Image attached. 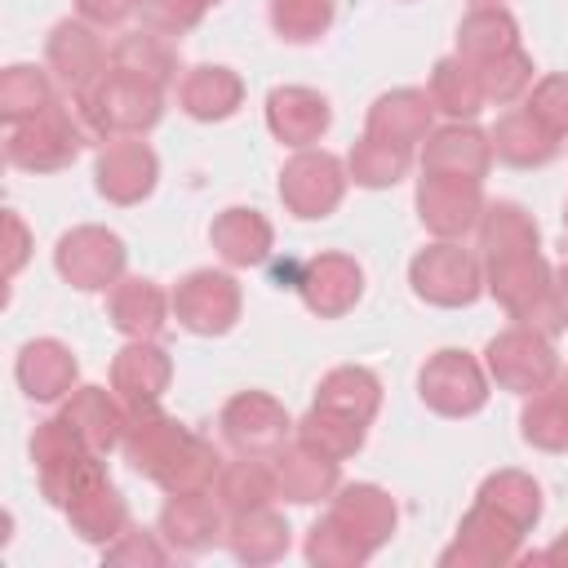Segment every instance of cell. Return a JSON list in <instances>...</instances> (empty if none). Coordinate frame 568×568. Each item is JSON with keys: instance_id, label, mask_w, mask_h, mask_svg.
I'll return each mask as SVG.
<instances>
[{"instance_id": "e0dca14e", "label": "cell", "mask_w": 568, "mask_h": 568, "mask_svg": "<svg viewBox=\"0 0 568 568\" xmlns=\"http://www.w3.org/2000/svg\"><path fill=\"white\" fill-rule=\"evenodd\" d=\"M297 293L306 302V311H315L320 320H337L346 315L359 293H364V271L355 257L346 253H320L306 262V271L297 275Z\"/></svg>"}, {"instance_id": "9c48e42d", "label": "cell", "mask_w": 568, "mask_h": 568, "mask_svg": "<svg viewBox=\"0 0 568 568\" xmlns=\"http://www.w3.org/2000/svg\"><path fill=\"white\" fill-rule=\"evenodd\" d=\"M346 195V169L328 151H297L280 169V200L293 217H328Z\"/></svg>"}, {"instance_id": "d6986e66", "label": "cell", "mask_w": 568, "mask_h": 568, "mask_svg": "<svg viewBox=\"0 0 568 568\" xmlns=\"http://www.w3.org/2000/svg\"><path fill=\"white\" fill-rule=\"evenodd\" d=\"M75 373H80V364H75L71 346L58 342V337H36V342H27V346L18 351V359H13V377H18L22 395L36 399V404L67 399L71 386H75Z\"/></svg>"}, {"instance_id": "9a60e30c", "label": "cell", "mask_w": 568, "mask_h": 568, "mask_svg": "<svg viewBox=\"0 0 568 568\" xmlns=\"http://www.w3.org/2000/svg\"><path fill=\"white\" fill-rule=\"evenodd\" d=\"M488 164H493V142L488 133L470 129V124H448V129H435L426 133V146H422V173L430 178H457V182H479L488 178Z\"/></svg>"}, {"instance_id": "8fae6325", "label": "cell", "mask_w": 568, "mask_h": 568, "mask_svg": "<svg viewBox=\"0 0 568 568\" xmlns=\"http://www.w3.org/2000/svg\"><path fill=\"white\" fill-rule=\"evenodd\" d=\"M160 178V160L142 138H106L93 164V182L98 195H106L111 204H142L155 191Z\"/></svg>"}, {"instance_id": "ee69618b", "label": "cell", "mask_w": 568, "mask_h": 568, "mask_svg": "<svg viewBox=\"0 0 568 568\" xmlns=\"http://www.w3.org/2000/svg\"><path fill=\"white\" fill-rule=\"evenodd\" d=\"M102 453H75V457H67V462H53V466H44L40 470V493L58 506V510H67L84 488H93L98 479H106V466L98 462Z\"/></svg>"}, {"instance_id": "f546056e", "label": "cell", "mask_w": 568, "mask_h": 568, "mask_svg": "<svg viewBox=\"0 0 568 568\" xmlns=\"http://www.w3.org/2000/svg\"><path fill=\"white\" fill-rule=\"evenodd\" d=\"M226 546L240 564H275L288 550V524L271 506L240 510L226 524Z\"/></svg>"}, {"instance_id": "484cf974", "label": "cell", "mask_w": 568, "mask_h": 568, "mask_svg": "<svg viewBox=\"0 0 568 568\" xmlns=\"http://www.w3.org/2000/svg\"><path fill=\"white\" fill-rule=\"evenodd\" d=\"M209 240L226 266H262L271 257L275 231L257 209H222L209 226Z\"/></svg>"}, {"instance_id": "1f68e13d", "label": "cell", "mask_w": 568, "mask_h": 568, "mask_svg": "<svg viewBox=\"0 0 568 568\" xmlns=\"http://www.w3.org/2000/svg\"><path fill=\"white\" fill-rule=\"evenodd\" d=\"M67 519L75 528V537L93 541V546H111L124 528H129V506L124 497L115 493L111 479H98L93 488H84L71 506H67Z\"/></svg>"}, {"instance_id": "cb8c5ba5", "label": "cell", "mask_w": 568, "mask_h": 568, "mask_svg": "<svg viewBox=\"0 0 568 568\" xmlns=\"http://www.w3.org/2000/svg\"><path fill=\"white\" fill-rule=\"evenodd\" d=\"M430 111H435L430 106V93H422V89H390V93H382L368 106L364 133L377 138V142H390V146L413 151L430 133Z\"/></svg>"}, {"instance_id": "74e56055", "label": "cell", "mask_w": 568, "mask_h": 568, "mask_svg": "<svg viewBox=\"0 0 568 568\" xmlns=\"http://www.w3.org/2000/svg\"><path fill=\"white\" fill-rule=\"evenodd\" d=\"M479 248L488 262L497 257H515V253H537V222L510 204V200H497V204H484V217H479Z\"/></svg>"}, {"instance_id": "bcb514c9", "label": "cell", "mask_w": 568, "mask_h": 568, "mask_svg": "<svg viewBox=\"0 0 568 568\" xmlns=\"http://www.w3.org/2000/svg\"><path fill=\"white\" fill-rule=\"evenodd\" d=\"M333 0H271V27L288 44H311L328 31Z\"/></svg>"}, {"instance_id": "6da1fadb", "label": "cell", "mask_w": 568, "mask_h": 568, "mask_svg": "<svg viewBox=\"0 0 568 568\" xmlns=\"http://www.w3.org/2000/svg\"><path fill=\"white\" fill-rule=\"evenodd\" d=\"M488 293L506 306L515 324H528L546 337L568 328V297L555 284V271L541 253H515L488 262Z\"/></svg>"}, {"instance_id": "7402d4cb", "label": "cell", "mask_w": 568, "mask_h": 568, "mask_svg": "<svg viewBox=\"0 0 568 568\" xmlns=\"http://www.w3.org/2000/svg\"><path fill=\"white\" fill-rule=\"evenodd\" d=\"M62 417L84 435V444L93 453H111V448L124 444V430H129V417L133 413L124 408V399L115 390H106V386H80V390L67 395Z\"/></svg>"}, {"instance_id": "ac0fdd59", "label": "cell", "mask_w": 568, "mask_h": 568, "mask_svg": "<svg viewBox=\"0 0 568 568\" xmlns=\"http://www.w3.org/2000/svg\"><path fill=\"white\" fill-rule=\"evenodd\" d=\"M333 124V111L324 102V93L306 89V84H284V89H271L266 98V129L284 142V146H315Z\"/></svg>"}, {"instance_id": "db71d44e", "label": "cell", "mask_w": 568, "mask_h": 568, "mask_svg": "<svg viewBox=\"0 0 568 568\" xmlns=\"http://www.w3.org/2000/svg\"><path fill=\"white\" fill-rule=\"evenodd\" d=\"M541 559H546V564H564V568H568V532H564V537H555V541L546 546V555H541Z\"/></svg>"}, {"instance_id": "d4e9b609", "label": "cell", "mask_w": 568, "mask_h": 568, "mask_svg": "<svg viewBox=\"0 0 568 568\" xmlns=\"http://www.w3.org/2000/svg\"><path fill=\"white\" fill-rule=\"evenodd\" d=\"M271 462H275V488H280V497H288L297 506L324 501V497H333L342 488L337 462L324 457V453H315V448H306V444H293V448L284 444Z\"/></svg>"}, {"instance_id": "11a10c76", "label": "cell", "mask_w": 568, "mask_h": 568, "mask_svg": "<svg viewBox=\"0 0 568 568\" xmlns=\"http://www.w3.org/2000/svg\"><path fill=\"white\" fill-rule=\"evenodd\" d=\"M555 284H559V293H564V297H568V262H564V266H559V271H555Z\"/></svg>"}, {"instance_id": "c3c4849f", "label": "cell", "mask_w": 568, "mask_h": 568, "mask_svg": "<svg viewBox=\"0 0 568 568\" xmlns=\"http://www.w3.org/2000/svg\"><path fill=\"white\" fill-rule=\"evenodd\" d=\"M204 0H138V18L155 36H182L204 18Z\"/></svg>"}, {"instance_id": "6f0895ef", "label": "cell", "mask_w": 568, "mask_h": 568, "mask_svg": "<svg viewBox=\"0 0 568 568\" xmlns=\"http://www.w3.org/2000/svg\"><path fill=\"white\" fill-rule=\"evenodd\" d=\"M564 231H568V204H564Z\"/></svg>"}, {"instance_id": "f5cc1de1", "label": "cell", "mask_w": 568, "mask_h": 568, "mask_svg": "<svg viewBox=\"0 0 568 568\" xmlns=\"http://www.w3.org/2000/svg\"><path fill=\"white\" fill-rule=\"evenodd\" d=\"M4 231H9V262H4V271L18 275L22 262H27V226H22L18 213H4Z\"/></svg>"}, {"instance_id": "816d5d0a", "label": "cell", "mask_w": 568, "mask_h": 568, "mask_svg": "<svg viewBox=\"0 0 568 568\" xmlns=\"http://www.w3.org/2000/svg\"><path fill=\"white\" fill-rule=\"evenodd\" d=\"M80 22L98 27V31H115L138 13V0H75Z\"/></svg>"}, {"instance_id": "30bf717a", "label": "cell", "mask_w": 568, "mask_h": 568, "mask_svg": "<svg viewBox=\"0 0 568 568\" xmlns=\"http://www.w3.org/2000/svg\"><path fill=\"white\" fill-rule=\"evenodd\" d=\"M173 315L186 333L222 337L240 320V284L226 271H191L173 288Z\"/></svg>"}, {"instance_id": "ba28073f", "label": "cell", "mask_w": 568, "mask_h": 568, "mask_svg": "<svg viewBox=\"0 0 568 568\" xmlns=\"http://www.w3.org/2000/svg\"><path fill=\"white\" fill-rule=\"evenodd\" d=\"M217 426H222V439H226L235 453H244V457H275V453L288 444V430H293L284 404L271 399V395H262V390H240V395H231V399L222 404Z\"/></svg>"}, {"instance_id": "44dd1931", "label": "cell", "mask_w": 568, "mask_h": 568, "mask_svg": "<svg viewBox=\"0 0 568 568\" xmlns=\"http://www.w3.org/2000/svg\"><path fill=\"white\" fill-rule=\"evenodd\" d=\"M328 515H333L368 555L382 550V546L390 541V532H395V501H390V493H382L377 484H346V488H337Z\"/></svg>"}, {"instance_id": "7bdbcfd3", "label": "cell", "mask_w": 568, "mask_h": 568, "mask_svg": "<svg viewBox=\"0 0 568 568\" xmlns=\"http://www.w3.org/2000/svg\"><path fill=\"white\" fill-rule=\"evenodd\" d=\"M413 164V151L404 146H390V142H377V138H359L346 155V169L359 186H395Z\"/></svg>"}, {"instance_id": "5bb4252c", "label": "cell", "mask_w": 568, "mask_h": 568, "mask_svg": "<svg viewBox=\"0 0 568 568\" xmlns=\"http://www.w3.org/2000/svg\"><path fill=\"white\" fill-rule=\"evenodd\" d=\"M417 217L426 231L439 240H457L484 217V191L479 182H457V178H430L422 173L417 182Z\"/></svg>"}, {"instance_id": "603a6c76", "label": "cell", "mask_w": 568, "mask_h": 568, "mask_svg": "<svg viewBox=\"0 0 568 568\" xmlns=\"http://www.w3.org/2000/svg\"><path fill=\"white\" fill-rule=\"evenodd\" d=\"M160 532L169 537V546L200 555L222 537V501L213 497V488L204 493H169L164 510H160Z\"/></svg>"}, {"instance_id": "ab89813d", "label": "cell", "mask_w": 568, "mask_h": 568, "mask_svg": "<svg viewBox=\"0 0 568 568\" xmlns=\"http://www.w3.org/2000/svg\"><path fill=\"white\" fill-rule=\"evenodd\" d=\"M364 430H368L364 422L315 404V408L297 422V444H306V448H315V453H324V457H333V462H346V457H355V453L364 448Z\"/></svg>"}, {"instance_id": "4fadbf2b", "label": "cell", "mask_w": 568, "mask_h": 568, "mask_svg": "<svg viewBox=\"0 0 568 568\" xmlns=\"http://www.w3.org/2000/svg\"><path fill=\"white\" fill-rule=\"evenodd\" d=\"M44 62H49V71L71 89V93H84V89H93L111 67V53H106V44L98 40V27H89V22H58L53 31H49V44H44Z\"/></svg>"}, {"instance_id": "b9f144b4", "label": "cell", "mask_w": 568, "mask_h": 568, "mask_svg": "<svg viewBox=\"0 0 568 568\" xmlns=\"http://www.w3.org/2000/svg\"><path fill=\"white\" fill-rule=\"evenodd\" d=\"M44 106H53L49 71L18 62V67H9V71L0 75V115H4L9 124H27V120H36Z\"/></svg>"}, {"instance_id": "9f6ffc18", "label": "cell", "mask_w": 568, "mask_h": 568, "mask_svg": "<svg viewBox=\"0 0 568 568\" xmlns=\"http://www.w3.org/2000/svg\"><path fill=\"white\" fill-rule=\"evenodd\" d=\"M470 4H497V0H470Z\"/></svg>"}, {"instance_id": "52a82bcc", "label": "cell", "mask_w": 568, "mask_h": 568, "mask_svg": "<svg viewBox=\"0 0 568 568\" xmlns=\"http://www.w3.org/2000/svg\"><path fill=\"white\" fill-rule=\"evenodd\" d=\"M408 284L430 306H470L484 288V275H479L475 253H466L453 240H439V244H426L408 262Z\"/></svg>"}, {"instance_id": "8992f818", "label": "cell", "mask_w": 568, "mask_h": 568, "mask_svg": "<svg viewBox=\"0 0 568 568\" xmlns=\"http://www.w3.org/2000/svg\"><path fill=\"white\" fill-rule=\"evenodd\" d=\"M53 266L71 288L106 293L124 280V240L106 226H75L58 240Z\"/></svg>"}, {"instance_id": "f1b7e54d", "label": "cell", "mask_w": 568, "mask_h": 568, "mask_svg": "<svg viewBox=\"0 0 568 568\" xmlns=\"http://www.w3.org/2000/svg\"><path fill=\"white\" fill-rule=\"evenodd\" d=\"M178 102L191 120H226L244 102V80L231 67H191L178 80Z\"/></svg>"}, {"instance_id": "4dcf8cb0", "label": "cell", "mask_w": 568, "mask_h": 568, "mask_svg": "<svg viewBox=\"0 0 568 568\" xmlns=\"http://www.w3.org/2000/svg\"><path fill=\"white\" fill-rule=\"evenodd\" d=\"M524 439L541 453H568V373H555L550 386L528 395L519 413Z\"/></svg>"}, {"instance_id": "f907efd6", "label": "cell", "mask_w": 568, "mask_h": 568, "mask_svg": "<svg viewBox=\"0 0 568 568\" xmlns=\"http://www.w3.org/2000/svg\"><path fill=\"white\" fill-rule=\"evenodd\" d=\"M102 559H106V564H151V568H155V564L169 559V550H164L151 532H142V528L129 524L111 546H102Z\"/></svg>"}, {"instance_id": "60d3db41", "label": "cell", "mask_w": 568, "mask_h": 568, "mask_svg": "<svg viewBox=\"0 0 568 568\" xmlns=\"http://www.w3.org/2000/svg\"><path fill=\"white\" fill-rule=\"evenodd\" d=\"M475 501L501 510V515H506L510 524H519L524 532L541 519V488H537V479L524 475V470H497V475H488V479L479 484V497H475Z\"/></svg>"}, {"instance_id": "4316f807", "label": "cell", "mask_w": 568, "mask_h": 568, "mask_svg": "<svg viewBox=\"0 0 568 568\" xmlns=\"http://www.w3.org/2000/svg\"><path fill=\"white\" fill-rule=\"evenodd\" d=\"M191 430L178 422V417H169V413H160V408H142V413H133L129 417V430H124V457H129V466L138 470V475H146V479H155L160 475V466L178 453V444L186 439Z\"/></svg>"}, {"instance_id": "8d00e7d4", "label": "cell", "mask_w": 568, "mask_h": 568, "mask_svg": "<svg viewBox=\"0 0 568 568\" xmlns=\"http://www.w3.org/2000/svg\"><path fill=\"white\" fill-rule=\"evenodd\" d=\"M426 93H430V106L444 111V115H453V120H470V115H479V106H484L479 71H475L466 58H439V62L430 67Z\"/></svg>"}, {"instance_id": "7a4b0ae2", "label": "cell", "mask_w": 568, "mask_h": 568, "mask_svg": "<svg viewBox=\"0 0 568 568\" xmlns=\"http://www.w3.org/2000/svg\"><path fill=\"white\" fill-rule=\"evenodd\" d=\"M84 124L93 129V138H142L146 129L160 124V111H164V89L129 75V71H106L93 89L84 93H71Z\"/></svg>"}, {"instance_id": "83f0119b", "label": "cell", "mask_w": 568, "mask_h": 568, "mask_svg": "<svg viewBox=\"0 0 568 568\" xmlns=\"http://www.w3.org/2000/svg\"><path fill=\"white\" fill-rule=\"evenodd\" d=\"M488 142H493V155L506 160V164H515V169H541V164H550L559 155V138L528 106L524 111H506L493 124Z\"/></svg>"}, {"instance_id": "d6a6232c", "label": "cell", "mask_w": 568, "mask_h": 568, "mask_svg": "<svg viewBox=\"0 0 568 568\" xmlns=\"http://www.w3.org/2000/svg\"><path fill=\"white\" fill-rule=\"evenodd\" d=\"M519 49V27L515 18L501 9V4H475L462 27H457V58H466L470 67L497 58V53H510Z\"/></svg>"}, {"instance_id": "681fc988", "label": "cell", "mask_w": 568, "mask_h": 568, "mask_svg": "<svg viewBox=\"0 0 568 568\" xmlns=\"http://www.w3.org/2000/svg\"><path fill=\"white\" fill-rule=\"evenodd\" d=\"M528 111L555 133L568 138V75H541L528 89Z\"/></svg>"}, {"instance_id": "836d02e7", "label": "cell", "mask_w": 568, "mask_h": 568, "mask_svg": "<svg viewBox=\"0 0 568 568\" xmlns=\"http://www.w3.org/2000/svg\"><path fill=\"white\" fill-rule=\"evenodd\" d=\"M111 67L115 71H129L155 89H169L178 80V53L169 44V36H155V31H129L111 44Z\"/></svg>"}, {"instance_id": "3957f363", "label": "cell", "mask_w": 568, "mask_h": 568, "mask_svg": "<svg viewBox=\"0 0 568 568\" xmlns=\"http://www.w3.org/2000/svg\"><path fill=\"white\" fill-rule=\"evenodd\" d=\"M84 142H93V129L84 124V115L71 98V102L44 106L27 124H13L9 142H4V160L27 173H58L84 151Z\"/></svg>"}, {"instance_id": "f6af8a7d", "label": "cell", "mask_w": 568, "mask_h": 568, "mask_svg": "<svg viewBox=\"0 0 568 568\" xmlns=\"http://www.w3.org/2000/svg\"><path fill=\"white\" fill-rule=\"evenodd\" d=\"M475 71H479V84H484V102H497V106H506V102H515L532 89V58L524 49L497 53V58L479 62Z\"/></svg>"}, {"instance_id": "2e32d148", "label": "cell", "mask_w": 568, "mask_h": 568, "mask_svg": "<svg viewBox=\"0 0 568 568\" xmlns=\"http://www.w3.org/2000/svg\"><path fill=\"white\" fill-rule=\"evenodd\" d=\"M169 382H173V359L155 342H129L111 359V390L124 399L129 413L160 408V395L169 390Z\"/></svg>"}, {"instance_id": "ffe728a7", "label": "cell", "mask_w": 568, "mask_h": 568, "mask_svg": "<svg viewBox=\"0 0 568 568\" xmlns=\"http://www.w3.org/2000/svg\"><path fill=\"white\" fill-rule=\"evenodd\" d=\"M173 297L155 284V280H120L115 288H106V320L115 333H124L129 342H155L164 333Z\"/></svg>"}, {"instance_id": "5b68a950", "label": "cell", "mask_w": 568, "mask_h": 568, "mask_svg": "<svg viewBox=\"0 0 568 568\" xmlns=\"http://www.w3.org/2000/svg\"><path fill=\"white\" fill-rule=\"evenodd\" d=\"M484 368L488 377L501 386V390H515V395H537L541 386H550V377L559 373V359H555V346L546 333L528 328V324H515L506 333H497L484 351Z\"/></svg>"}, {"instance_id": "680465c9", "label": "cell", "mask_w": 568, "mask_h": 568, "mask_svg": "<svg viewBox=\"0 0 568 568\" xmlns=\"http://www.w3.org/2000/svg\"><path fill=\"white\" fill-rule=\"evenodd\" d=\"M204 4H217V0H204Z\"/></svg>"}, {"instance_id": "d590c367", "label": "cell", "mask_w": 568, "mask_h": 568, "mask_svg": "<svg viewBox=\"0 0 568 568\" xmlns=\"http://www.w3.org/2000/svg\"><path fill=\"white\" fill-rule=\"evenodd\" d=\"M315 404L333 408V413H346V417L368 426L377 417V408H382V382L359 364H342V368L324 373V382L315 390Z\"/></svg>"}, {"instance_id": "f35d334b", "label": "cell", "mask_w": 568, "mask_h": 568, "mask_svg": "<svg viewBox=\"0 0 568 568\" xmlns=\"http://www.w3.org/2000/svg\"><path fill=\"white\" fill-rule=\"evenodd\" d=\"M217 470H222L217 448H213L204 435H186V439L178 444V453L160 466L155 484H160L164 493H204V488H213Z\"/></svg>"}, {"instance_id": "7c38bea8", "label": "cell", "mask_w": 568, "mask_h": 568, "mask_svg": "<svg viewBox=\"0 0 568 568\" xmlns=\"http://www.w3.org/2000/svg\"><path fill=\"white\" fill-rule=\"evenodd\" d=\"M519 537L524 528L510 524L501 510L475 501L457 528V541L439 555V564H466V568H493V564H510L519 555Z\"/></svg>"}, {"instance_id": "e575fe53", "label": "cell", "mask_w": 568, "mask_h": 568, "mask_svg": "<svg viewBox=\"0 0 568 568\" xmlns=\"http://www.w3.org/2000/svg\"><path fill=\"white\" fill-rule=\"evenodd\" d=\"M271 457H244L240 462H222L217 479H213V497L240 515V510H253V506H271V497H280L275 488V466H266Z\"/></svg>"}, {"instance_id": "7dc6e473", "label": "cell", "mask_w": 568, "mask_h": 568, "mask_svg": "<svg viewBox=\"0 0 568 568\" xmlns=\"http://www.w3.org/2000/svg\"><path fill=\"white\" fill-rule=\"evenodd\" d=\"M306 559L320 564V568H355V564L368 559V550H364L333 515H324V519H315L311 532H306Z\"/></svg>"}, {"instance_id": "277c9868", "label": "cell", "mask_w": 568, "mask_h": 568, "mask_svg": "<svg viewBox=\"0 0 568 568\" xmlns=\"http://www.w3.org/2000/svg\"><path fill=\"white\" fill-rule=\"evenodd\" d=\"M417 395L439 417H470L488 404V373L470 351H435L417 373Z\"/></svg>"}]
</instances>
